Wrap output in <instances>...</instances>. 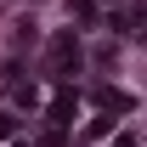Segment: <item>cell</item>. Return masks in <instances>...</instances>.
Instances as JSON below:
<instances>
[{"mask_svg":"<svg viewBox=\"0 0 147 147\" xmlns=\"http://www.w3.org/2000/svg\"><path fill=\"white\" fill-rule=\"evenodd\" d=\"M68 11L74 17H96V0H68Z\"/></svg>","mask_w":147,"mask_h":147,"instance_id":"obj_4","label":"cell"},{"mask_svg":"<svg viewBox=\"0 0 147 147\" xmlns=\"http://www.w3.org/2000/svg\"><path fill=\"white\" fill-rule=\"evenodd\" d=\"M51 57H57V68H74V62H79V45H74V34H62L51 45Z\"/></svg>","mask_w":147,"mask_h":147,"instance_id":"obj_2","label":"cell"},{"mask_svg":"<svg viewBox=\"0 0 147 147\" xmlns=\"http://www.w3.org/2000/svg\"><path fill=\"white\" fill-rule=\"evenodd\" d=\"M96 108H108V113H130V96L113 91V85H96Z\"/></svg>","mask_w":147,"mask_h":147,"instance_id":"obj_1","label":"cell"},{"mask_svg":"<svg viewBox=\"0 0 147 147\" xmlns=\"http://www.w3.org/2000/svg\"><path fill=\"white\" fill-rule=\"evenodd\" d=\"M51 119H57V125H74V91H57V102H51Z\"/></svg>","mask_w":147,"mask_h":147,"instance_id":"obj_3","label":"cell"}]
</instances>
